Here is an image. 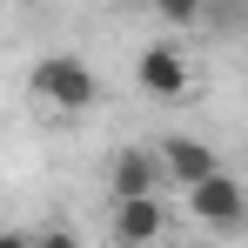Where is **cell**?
I'll return each instance as SVG.
<instances>
[{"label":"cell","mask_w":248,"mask_h":248,"mask_svg":"<svg viewBox=\"0 0 248 248\" xmlns=\"http://www.w3.org/2000/svg\"><path fill=\"white\" fill-rule=\"evenodd\" d=\"M27 87L41 94L47 108H61V114H81V108H94V101H101L94 67H87V61H74V54H47V61H34Z\"/></svg>","instance_id":"1"},{"label":"cell","mask_w":248,"mask_h":248,"mask_svg":"<svg viewBox=\"0 0 248 248\" xmlns=\"http://www.w3.org/2000/svg\"><path fill=\"white\" fill-rule=\"evenodd\" d=\"M188 248H208V242H188Z\"/></svg>","instance_id":"10"},{"label":"cell","mask_w":248,"mask_h":248,"mask_svg":"<svg viewBox=\"0 0 248 248\" xmlns=\"http://www.w3.org/2000/svg\"><path fill=\"white\" fill-rule=\"evenodd\" d=\"M34 248H41V242H34Z\"/></svg>","instance_id":"11"},{"label":"cell","mask_w":248,"mask_h":248,"mask_svg":"<svg viewBox=\"0 0 248 248\" xmlns=\"http://www.w3.org/2000/svg\"><path fill=\"white\" fill-rule=\"evenodd\" d=\"M0 248H34V242H27V235H0Z\"/></svg>","instance_id":"9"},{"label":"cell","mask_w":248,"mask_h":248,"mask_svg":"<svg viewBox=\"0 0 248 248\" xmlns=\"http://www.w3.org/2000/svg\"><path fill=\"white\" fill-rule=\"evenodd\" d=\"M161 168L181 181V188H195V181H208V174L221 168V155H215L208 141H195V134H168L161 141Z\"/></svg>","instance_id":"6"},{"label":"cell","mask_w":248,"mask_h":248,"mask_svg":"<svg viewBox=\"0 0 248 248\" xmlns=\"http://www.w3.org/2000/svg\"><path fill=\"white\" fill-rule=\"evenodd\" d=\"M134 81H141V94H155V101H181L188 94V61L174 54V47H141V61H134Z\"/></svg>","instance_id":"5"},{"label":"cell","mask_w":248,"mask_h":248,"mask_svg":"<svg viewBox=\"0 0 248 248\" xmlns=\"http://www.w3.org/2000/svg\"><path fill=\"white\" fill-rule=\"evenodd\" d=\"M41 248H81V242H74L67 228H47V235H41Z\"/></svg>","instance_id":"8"},{"label":"cell","mask_w":248,"mask_h":248,"mask_svg":"<svg viewBox=\"0 0 248 248\" xmlns=\"http://www.w3.org/2000/svg\"><path fill=\"white\" fill-rule=\"evenodd\" d=\"M155 14H161L168 27H195V20L208 14V0H155Z\"/></svg>","instance_id":"7"},{"label":"cell","mask_w":248,"mask_h":248,"mask_svg":"<svg viewBox=\"0 0 248 248\" xmlns=\"http://www.w3.org/2000/svg\"><path fill=\"white\" fill-rule=\"evenodd\" d=\"M161 235H168V208H161V195L114 202V242H121V248H155Z\"/></svg>","instance_id":"4"},{"label":"cell","mask_w":248,"mask_h":248,"mask_svg":"<svg viewBox=\"0 0 248 248\" xmlns=\"http://www.w3.org/2000/svg\"><path fill=\"white\" fill-rule=\"evenodd\" d=\"M188 215L208 221V228H235V221H248V188L228 174V168H215L208 181L188 188Z\"/></svg>","instance_id":"2"},{"label":"cell","mask_w":248,"mask_h":248,"mask_svg":"<svg viewBox=\"0 0 248 248\" xmlns=\"http://www.w3.org/2000/svg\"><path fill=\"white\" fill-rule=\"evenodd\" d=\"M161 148H121L108 168V202H134V195H161Z\"/></svg>","instance_id":"3"}]
</instances>
